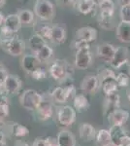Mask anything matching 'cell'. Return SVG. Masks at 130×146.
Instances as JSON below:
<instances>
[{"mask_svg": "<svg viewBox=\"0 0 130 146\" xmlns=\"http://www.w3.org/2000/svg\"><path fill=\"white\" fill-rule=\"evenodd\" d=\"M95 144L96 146H112V139L109 129H99L95 135Z\"/></svg>", "mask_w": 130, "mask_h": 146, "instance_id": "22", "label": "cell"}, {"mask_svg": "<svg viewBox=\"0 0 130 146\" xmlns=\"http://www.w3.org/2000/svg\"><path fill=\"white\" fill-rule=\"evenodd\" d=\"M58 146H76V137L68 129H61L57 136Z\"/></svg>", "mask_w": 130, "mask_h": 146, "instance_id": "20", "label": "cell"}, {"mask_svg": "<svg viewBox=\"0 0 130 146\" xmlns=\"http://www.w3.org/2000/svg\"><path fill=\"white\" fill-rule=\"evenodd\" d=\"M64 92H65L66 100L67 101L73 100L77 95V89L74 85H67L66 87H64Z\"/></svg>", "mask_w": 130, "mask_h": 146, "instance_id": "36", "label": "cell"}, {"mask_svg": "<svg viewBox=\"0 0 130 146\" xmlns=\"http://www.w3.org/2000/svg\"><path fill=\"white\" fill-rule=\"evenodd\" d=\"M11 135L15 136L16 138H23L29 135V129L24 125H22L20 123H12L10 128Z\"/></svg>", "mask_w": 130, "mask_h": 146, "instance_id": "26", "label": "cell"}, {"mask_svg": "<svg viewBox=\"0 0 130 146\" xmlns=\"http://www.w3.org/2000/svg\"><path fill=\"white\" fill-rule=\"evenodd\" d=\"M7 76H8V71H7L6 67L2 63H0V88H2Z\"/></svg>", "mask_w": 130, "mask_h": 146, "instance_id": "39", "label": "cell"}, {"mask_svg": "<svg viewBox=\"0 0 130 146\" xmlns=\"http://www.w3.org/2000/svg\"><path fill=\"white\" fill-rule=\"evenodd\" d=\"M18 16L22 25H29L34 22V13L27 9L20 10L18 13Z\"/></svg>", "mask_w": 130, "mask_h": 146, "instance_id": "29", "label": "cell"}, {"mask_svg": "<svg viewBox=\"0 0 130 146\" xmlns=\"http://www.w3.org/2000/svg\"><path fill=\"white\" fill-rule=\"evenodd\" d=\"M3 27L8 31H10L11 33H16L22 27V23L20 22L18 14H9L8 16H6Z\"/></svg>", "mask_w": 130, "mask_h": 146, "instance_id": "18", "label": "cell"}, {"mask_svg": "<svg viewBox=\"0 0 130 146\" xmlns=\"http://www.w3.org/2000/svg\"><path fill=\"white\" fill-rule=\"evenodd\" d=\"M98 77L99 79L105 78V77H115V73L114 72V70L110 69V68H104L100 72V75Z\"/></svg>", "mask_w": 130, "mask_h": 146, "instance_id": "40", "label": "cell"}, {"mask_svg": "<svg viewBox=\"0 0 130 146\" xmlns=\"http://www.w3.org/2000/svg\"><path fill=\"white\" fill-rule=\"evenodd\" d=\"M1 44L7 53L13 56H22L25 51V42L18 36H12L6 40H2Z\"/></svg>", "mask_w": 130, "mask_h": 146, "instance_id": "4", "label": "cell"}, {"mask_svg": "<svg viewBox=\"0 0 130 146\" xmlns=\"http://www.w3.org/2000/svg\"><path fill=\"white\" fill-rule=\"evenodd\" d=\"M5 138H6L5 133H4V131H2L1 129H0V141H3V140H5Z\"/></svg>", "mask_w": 130, "mask_h": 146, "instance_id": "48", "label": "cell"}, {"mask_svg": "<svg viewBox=\"0 0 130 146\" xmlns=\"http://www.w3.org/2000/svg\"><path fill=\"white\" fill-rule=\"evenodd\" d=\"M100 14L107 16H114L115 14V3L113 0H104L99 5Z\"/></svg>", "mask_w": 130, "mask_h": 146, "instance_id": "30", "label": "cell"}, {"mask_svg": "<svg viewBox=\"0 0 130 146\" xmlns=\"http://www.w3.org/2000/svg\"><path fill=\"white\" fill-rule=\"evenodd\" d=\"M35 111L37 112V116L40 121H48L53 116L54 109L51 101L43 100Z\"/></svg>", "mask_w": 130, "mask_h": 146, "instance_id": "12", "label": "cell"}, {"mask_svg": "<svg viewBox=\"0 0 130 146\" xmlns=\"http://www.w3.org/2000/svg\"><path fill=\"white\" fill-rule=\"evenodd\" d=\"M30 75H31V77L34 80H36V81H42V80H45L47 78V70L45 69L43 67H38L36 68L35 70H33V71L30 73Z\"/></svg>", "mask_w": 130, "mask_h": 146, "instance_id": "35", "label": "cell"}, {"mask_svg": "<svg viewBox=\"0 0 130 146\" xmlns=\"http://www.w3.org/2000/svg\"><path fill=\"white\" fill-rule=\"evenodd\" d=\"M127 100H128V101H129V103H130V91L127 93Z\"/></svg>", "mask_w": 130, "mask_h": 146, "instance_id": "52", "label": "cell"}, {"mask_svg": "<svg viewBox=\"0 0 130 146\" xmlns=\"http://www.w3.org/2000/svg\"><path fill=\"white\" fill-rule=\"evenodd\" d=\"M120 105V98L117 93L113 94L110 96H106L105 102H104V109H105L106 115L109 112L113 111V110L119 108Z\"/></svg>", "mask_w": 130, "mask_h": 146, "instance_id": "23", "label": "cell"}, {"mask_svg": "<svg viewBox=\"0 0 130 146\" xmlns=\"http://www.w3.org/2000/svg\"><path fill=\"white\" fill-rule=\"evenodd\" d=\"M4 20H5V16H4V14L2 12H0V27H3Z\"/></svg>", "mask_w": 130, "mask_h": 146, "instance_id": "47", "label": "cell"}, {"mask_svg": "<svg viewBox=\"0 0 130 146\" xmlns=\"http://www.w3.org/2000/svg\"><path fill=\"white\" fill-rule=\"evenodd\" d=\"M32 146H46L44 138H36L33 142Z\"/></svg>", "mask_w": 130, "mask_h": 146, "instance_id": "44", "label": "cell"}, {"mask_svg": "<svg viewBox=\"0 0 130 146\" xmlns=\"http://www.w3.org/2000/svg\"><path fill=\"white\" fill-rule=\"evenodd\" d=\"M65 40H66V30L64 27L58 25L51 27V41L53 43L60 45V44L64 43Z\"/></svg>", "mask_w": 130, "mask_h": 146, "instance_id": "21", "label": "cell"}, {"mask_svg": "<svg viewBox=\"0 0 130 146\" xmlns=\"http://www.w3.org/2000/svg\"><path fill=\"white\" fill-rule=\"evenodd\" d=\"M99 25L103 29L109 30L112 29L114 27V16H107V15H99Z\"/></svg>", "mask_w": 130, "mask_h": 146, "instance_id": "32", "label": "cell"}, {"mask_svg": "<svg viewBox=\"0 0 130 146\" xmlns=\"http://www.w3.org/2000/svg\"><path fill=\"white\" fill-rule=\"evenodd\" d=\"M73 101V107L76 110V112L82 113L84 112L88 109L89 107V101L87 100V98L84 95H76V96L74 98Z\"/></svg>", "mask_w": 130, "mask_h": 146, "instance_id": "24", "label": "cell"}, {"mask_svg": "<svg viewBox=\"0 0 130 146\" xmlns=\"http://www.w3.org/2000/svg\"><path fill=\"white\" fill-rule=\"evenodd\" d=\"M124 146H130V142H129V143H127V144H126V145H124Z\"/></svg>", "mask_w": 130, "mask_h": 146, "instance_id": "53", "label": "cell"}, {"mask_svg": "<svg viewBox=\"0 0 130 146\" xmlns=\"http://www.w3.org/2000/svg\"><path fill=\"white\" fill-rule=\"evenodd\" d=\"M112 146H113V145H112Z\"/></svg>", "mask_w": 130, "mask_h": 146, "instance_id": "54", "label": "cell"}, {"mask_svg": "<svg viewBox=\"0 0 130 146\" xmlns=\"http://www.w3.org/2000/svg\"><path fill=\"white\" fill-rule=\"evenodd\" d=\"M115 80L119 88H127L130 84V76L125 72H119L115 75Z\"/></svg>", "mask_w": 130, "mask_h": 146, "instance_id": "34", "label": "cell"}, {"mask_svg": "<svg viewBox=\"0 0 130 146\" xmlns=\"http://www.w3.org/2000/svg\"><path fill=\"white\" fill-rule=\"evenodd\" d=\"M5 4V0H0V7H2Z\"/></svg>", "mask_w": 130, "mask_h": 146, "instance_id": "51", "label": "cell"}, {"mask_svg": "<svg viewBox=\"0 0 130 146\" xmlns=\"http://www.w3.org/2000/svg\"><path fill=\"white\" fill-rule=\"evenodd\" d=\"M15 146H29V144H27V143L25 142V141L18 139V140H16V141Z\"/></svg>", "mask_w": 130, "mask_h": 146, "instance_id": "45", "label": "cell"}, {"mask_svg": "<svg viewBox=\"0 0 130 146\" xmlns=\"http://www.w3.org/2000/svg\"><path fill=\"white\" fill-rule=\"evenodd\" d=\"M109 131L113 146H124L130 142V135L126 133L123 127L111 126Z\"/></svg>", "mask_w": 130, "mask_h": 146, "instance_id": "6", "label": "cell"}, {"mask_svg": "<svg viewBox=\"0 0 130 146\" xmlns=\"http://www.w3.org/2000/svg\"><path fill=\"white\" fill-rule=\"evenodd\" d=\"M120 19L123 22L130 23V5L120 7Z\"/></svg>", "mask_w": 130, "mask_h": 146, "instance_id": "37", "label": "cell"}, {"mask_svg": "<svg viewBox=\"0 0 130 146\" xmlns=\"http://www.w3.org/2000/svg\"><path fill=\"white\" fill-rule=\"evenodd\" d=\"M0 146H8V144L6 143V140L0 141Z\"/></svg>", "mask_w": 130, "mask_h": 146, "instance_id": "50", "label": "cell"}, {"mask_svg": "<svg viewBox=\"0 0 130 146\" xmlns=\"http://www.w3.org/2000/svg\"><path fill=\"white\" fill-rule=\"evenodd\" d=\"M36 33L40 35L43 39L51 40V27L47 23H42L39 25L36 28Z\"/></svg>", "mask_w": 130, "mask_h": 146, "instance_id": "33", "label": "cell"}, {"mask_svg": "<svg viewBox=\"0 0 130 146\" xmlns=\"http://www.w3.org/2000/svg\"><path fill=\"white\" fill-rule=\"evenodd\" d=\"M95 4L92 0H77L76 7L77 10L81 14L84 15H88L95 8Z\"/></svg>", "mask_w": 130, "mask_h": 146, "instance_id": "27", "label": "cell"}, {"mask_svg": "<svg viewBox=\"0 0 130 146\" xmlns=\"http://www.w3.org/2000/svg\"><path fill=\"white\" fill-rule=\"evenodd\" d=\"M115 35L122 43H130V23L120 21L117 27Z\"/></svg>", "mask_w": 130, "mask_h": 146, "instance_id": "19", "label": "cell"}, {"mask_svg": "<svg viewBox=\"0 0 130 146\" xmlns=\"http://www.w3.org/2000/svg\"><path fill=\"white\" fill-rule=\"evenodd\" d=\"M115 48L113 44L110 43H103L100 44L97 47V56L101 60H103L104 62L110 63L112 60L114 54L115 52Z\"/></svg>", "mask_w": 130, "mask_h": 146, "instance_id": "13", "label": "cell"}, {"mask_svg": "<svg viewBox=\"0 0 130 146\" xmlns=\"http://www.w3.org/2000/svg\"><path fill=\"white\" fill-rule=\"evenodd\" d=\"M92 63V55L89 47H84L76 50L75 55V65L82 70L87 69Z\"/></svg>", "mask_w": 130, "mask_h": 146, "instance_id": "7", "label": "cell"}, {"mask_svg": "<svg viewBox=\"0 0 130 146\" xmlns=\"http://www.w3.org/2000/svg\"><path fill=\"white\" fill-rule=\"evenodd\" d=\"M60 5L63 6H71L77 2V0H58Z\"/></svg>", "mask_w": 130, "mask_h": 146, "instance_id": "43", "label": "cell"}, {"mask_svg": "<svg viewBox=\"0 0 130 146\" xmlns=\"http://www.w3.org/2000/svg\"><path fill=\"white\" fill-rule=\"evenodd\" d=\"M34 14L43 22L51 21L55 15V9L49 0H36L34 4Z\"/></svg>", "mask_w": 130, "mask_h": 146, "instance_id": "3", "label": "cell"}, {"mask_svg": "<svg viewBox=\"0 0 130 146\" xmlns=\"http://www.w3.org/2000/svg\"><path fill=\"white\" fill-rule=\"evenodd\" d=\"M100 80V86L102 92L105 96H110L113 94L117 93L119 91V85L117 83L115 77H105Z\"/></svg>", "mask_w": 130, "mask_h": 146, "instance_id": "17", "label": "cell"}, {"mask_svg": "<svg viewBox=\"0 0 130 146\" xmlns=\"http://www.w3.org/2000/svg\"><path fill=\"white\" fill-rule=\"evenodd\" d=\"M0 104H9L8 95L0 88Z\"/></svg>", "mask_w": 130, "mask_h": 146, "instance_id": "42", "label": "cell"}, {"mask_svg": "<svg viewBox=\"0 0 130 146\" xmlns=\"http://www.w3.org/2000/svg\"><path fill=\"white\" fill-rule=\"evenodd\" d=\"M47 44V41L45 39L42 38L40 35L37 33L31 35L29 37V40H28V45H29V48L33 53L36 54L40 49H42L43 47Z\"/></svg>", "mask_w": 130, "mask_h": 146, "instance_id": "25", "label": "cell"}, {"mask_svg": "<svg viewBox=\"0 0 130 146\" xmlns=\"http://www.w3.org/2000/svg\"><path fill=\"white\" fill-rule=\"evenodd\" d=\"M77 112L74 107L71 105H64L58 108L56 113V118L61 126L63 127H70L76 121Z\"/></svg>", "mask_w": 130, "mask_h": 146, "instance_id": "5", "label": "cell"}, {"mask_svg": "<svg viewBox=\"0 0 130 146\" xmlns=\"http://www.w3.org/2000/svg\"><path fill=\"white\" fill-rule=\"evenodd\" d=\"M129 118V112L126 110L117 108L113 111L109 112L107 114L108 122L111 126H119L123 127L124 124L128 121Z\"/></svg>", "mask_w": 130, "mask_h": 146, "instance_id": "10", "label": "cell"}, {"mask_svg": "<svg viewBox=\"0 0 130 146\" xmlns=\"http://www.w3.org/2000/svg\"><path fill=\"white\" fill-rule=\"evenodd\" d=\"M49 73L55 81H63L74 73V68L64 60H55L49 65Z\"/></svg>", "mask_w": 130, "mask_h": 146, "instance_id": "1", "label": "cell"}, {"mask_svg": "<svg viewBox=\"0 0 130 146\" xmlns=\"http://www.w3.org/2000/svg\"><path fill=\"white\" fill-rule=\"evenodd\" d=\"M40 65H41V62L38 60L35 54L33 55L26 54V55H23L22 58V67L24 71L28 73H31L33 70L40 67Z\"/></svg>", "mask_w": 130, "mask_h": 146, "instance_id": "16", "label": "cell"}, {"mask_svg": "<svg viewBox=\"0 0 130 146\" xmlns=\"http://www.w3.org/2000/svg\"><path fill=\"white\" fill-rule=\"evenodd\" d=\"M44 139H45V143H46V146H58L56 137L48 136V137H45Z\"/></svg>", "mask_w": 130, "mask_h": 146, "instance_id": "41", "label": "cell"}, {"mask_svg": "<svg viewBox=\"0 0 130 146\" xmlns=\"http://www.w3.org/2000/svg\"><path fill=\"white\" fill-rule=\"evenodd\" d=\"M35 55H36V56L38 58V60L41 62V63L42 62H49L53 56V50L48 45V44H46V45H45L42 49H40Z\"/></svg>", "mask_w": 130, "mask_h": 146, "instance_id": "28", "label": "cell"}, {"mask_svg": "<svg viewBox=\"0 0 130 146\" xmlns=\"http://www.w3.org/2000/svg\"><path fill=\"white\" fill-rule=\"evenodd\" d=\"M76 36L78 40L90 43V42L95 41L97 38V31L95 28L91 27H84L77 30Z\"/></svg>", "mask_w": 130, "mask_h": 146, "instance_id": "14", "label": "cell"}, {"mask_svg": "<svg viewBox=\"0 0 130 146\" xmlns=\"http://www.w3.org/2000/svg\"><path fill=\"white\" fill-rule=\"evenodd\" d=\"M119 3L120 7L127 6V5H130V0H119Z\"/></svg>", "mask_w": 130, "mask_h": 146, "instance_id": "46", "label": "cell"}, {"mask_svg": "<svg viewBox=\"0 0 130 146\" xmlns=\"http://www.w3.org/2000/svg\"><path fill=\"white\" fill-rule=\"evenodd\" d=\"M100 86V80L96 75H87L81 82V89L84 93L94 95Z\"/></svg>", "mask_w": 130, "mask_h": 146, "instance_id": "11", "label": "cell"}, {"mask_svg": "<svg viewBox=\"0 0 130 146\" xmlns=\"http://www.w3.org/2000/svg\"><path fill=\"white\" fill-rule=\"evenodd\" d=\"M129 58L130 53L128 49L123 46H119L115 48V52L110 64L112 65V67L115 68V69H119V68L123 66L124 64H126L128 62Z\"/></svg>", "mask_w": 130, "mask_h": 146, "instance_id": "8", "label": "cell"}, {"mask_svg": "<svg viewBox=\"0 0 130 146\" xmlns=\"http://www.w3.org/2000/svg\"><path fill=\"white\" fill-rule=\"evenodd\" d=\"M51 96L53 100L57 103H65L67 102L65 96V92H64V87H56L55 89H53V91L51 92Z\"/></svg>", "mask_w": 130, "mask_h": 146, "instance_id": "31", "label": "cell"}, {"mask_svg": "<svg viewBox=\"0 0 130 146\" xmlns=\"http://www.w3.org/2000/svg\"><path fill=\"white\" fill-rule=\"evenodd\" d=\"M9 115V104H0V124L4 122Z\"/></svg>", "mask_w": 130, "mask_h": 146, "instance_id": "38", "label": "cell"}, {"mask_svg": "<svg viewBox=\"0 0 130 146\" xmlns=\"http://www.w3.org/2000/svg\"><path fill=\"white\" fill-rule=\"evenodd\" d=\"M43 100L41 94L33 89L23 91L20 96V105L28 111H35Z\"/></svg>", "mask_w": 130, "mask_h": 146, "instance_id": "2", "label": "cell"}, {"mask_svg": "<svg viewBox=\"0 0 130 146\" xmlns=\"http://www.w3.org/2000/svg\"><path fill=\"white\" fill-rule=\"evenodd\" d=\"M22 82L18 75L8 74L3 86H2V90L5 92L7 95L13 96L20 92V90L22 89Z\"/></svg>", "mask_w": 130, "mask_h": 146, "instance_id": "9", "label": "cell"}, {"mask_svg": "<svg viewBox=\"0 0 130 146\" xmlns=\"http://www.w3.org/2000/svg\"><path fill=\"white\" fill-rule=\"evenodd\" d=\"M96 129L89 123H82L79 126V136L84 142H90L94 140L96 135Z\"/></svg>", "mask_w": 130, "mask_h": 146, "instance_id": "15", "label": "cell"}, {"mask_svg": "<svg viewBox=\"0 0 130 146\" xmlns=\"http://www.w3.org/2000/svg\"><path fill=\"white\" fill-rule=\"evenodd\" d=\"M92 1L94 2V4H95V5L99 6V5H100V4L104 1V0H92Z\"/></svg>", "mask_w": 130, "mask_h": 146, "instance_id": "49", "label": "cell"}]
</instances>
